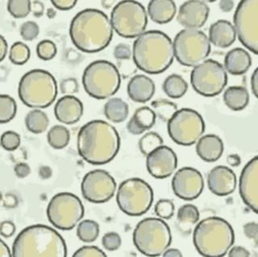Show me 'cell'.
I'll return each instance as SVG.
<instances>
[{"label": "cell", "mask_w": 258, "mask_h": 257, "mask_svg": "<svg viewBox=\"0 0 258 257\" xmlns=\"http://www.w3.org/2000/svg\"><path fill=\"white\" fill-rule=\"evenodd\" d=\"M220 10L224 12H232L234 8V2L232 0H221L219 3Z\"/></svg>", "instance_id": "58"}, {"label": "cell", "mask_w": 258, "mask_h": 257, "mask_svg": "<svg viewBox=\"0 0 258 257\" xmlns=\"http://www.w3.org/2000/svg\"><path fill=\"white\" fill-rule=\"evenodd\" d=\"M83 104L81 100L74 95H64L61 97L54 107L56 119L60 123L72 125L78 123L83 116Z\"/></svg>", "instance_id": "22"}, {"label": "cell", "mask_w": 258, "mask_h": 257, "mask_svg": "<svg viewBox=\"0 0 258 257\" xmlns=\"http://www.w3.org/2000/svg\"><path fill=\"white\" fill-rule=\"evenodd\" d=\"M8 45L6 39L0 35V62L6 57L8 53Z\"/></svg>", "instance_id": "56"}, {"label": "cell", "mask_w": 258, "mask_h": 257, "mask_svg": "<svg viewBox=\"0 0 258 257\" xmlns=\"http://www.w3.org/2000/svg\"><path fill=\"white\" fill-rule=\"evenodd\" d=\"M156 119V114L151 108L149 107H139L136 110L131 119L128 121L127 131L134 136L143 134L155 125Z\"/></svg>", "instance_id": "28"}, {"label": "cell", "mask_w": 258, "mask_h": 257, "mask_svg": "<svg viewBox=\"0 0 258 257\" xmlns=\"http://www.w3.org/2000/svg\"><path fill=\"white\" fill-rule=\"evenodd\" d=\"M56 44L52 42V40H44L38 43L36 46V53L39 58L43 60H52L56 56Z\"/></svg>", "instance_id": "41"}, {"label": "cell", "mask_w": 258, "mask_h": 257, "mask_svg": "<svg viewBox=\"0 0 258 257\" xmlns=\"http://www.w3.org/2000/svg\"><path fill=\"white\" fill-rule=\"evenodd\" d=\"M237 179L232 169L224 165L214 167L208 174V189L220 197L228 196L236 190Z\"/></svg>", "instance_id": "21"}, {"label": "cell", "mask_w": 258, "mask_h": 257, "mask_svg": "<svg viewBox=\"0 0 258 257\" xmlns=\"http://www.w3.org/2000/svg\"><path fill=\"white\" fill-rule=\"evenodd\" d=\"M242 200L254 213L258 209V158L254 157L242 169L239 181Z\"/></svg>", "instance_id": "19"}, {"label": "cell", "mask_w": 258, "mask_h": 257, "mask_svg": "<svg viewBox=\"0 0 258 257\" xmlns=\"http://www.w3.org/2000/svg\"><path fill=\"white\" fill-rule=\"evenodd\" d=\"M236 39V31L233 24L228 20H218L210 27L208 40L214 46L228 48L234 44Z\"/></svg>", "instance_id": "25"}, {"label": "cell", "mask_w": 258, "mask_h": 257, "mask_svg": "<svg viewBox=\"0 0 258 257\" xmlns=\"http://www.w3.org/2000/svg\"><path fill=\"white\" fill-rule=\"evenodd\" d=\"M128 114V105L122 99L111 98L105 104V116L112 123H122L127 119Z\"/></svg>", "instance_id": "30"}, {"label": "cell", "mask_w": 258, "mask_h": 257, "mask_svg": "<svg viewBox=\"0 0 258 257\" xmlns=\"http://www.w3.org/2000/svg\"><path fill=\"white\" fill-rule=\"evenodd\" d=\"M74 257H105L107 256L103 250L96 246H84L77 250Z\"/></svg>", "instance_id": "46"}, {"label": "cell", "mask_w": 258, "mask_h": 257, "mask_svg": "<svg viewBox=\"0 0 258 257\" xmlns=\"http://www.w3.org/2000/svg\"><path fill=\"white\" fill-rule=\"evenodd\" d=\"M48 142L54 149H63L69 145L71 140L70 131L61 125H55L47 135Z\"/></svg>", "instance_id": "34"}, {"label": "cell", "mask_w": 258, "mask_h": 257, "mask_svg": "<svg viewBox=\"0 0 258 257\" xmlns=\"http://www.w3.org/2000/svg\"><path fill=\"white\" fill-rule=\"evenodd\" d=\"M203 117L196 110H177L167 122V131L173 142L181 146L195 145L205 132Z\"/></svg>", "instance_id": "13"}, {"label": "cell", "mask_w": 258, "mask_h": 257, "mask_svg": "<svg viewBox=\"0 0 258 257\" xmlns=\"http://www.w3.org/2000/svg\"><path fill=\"white\" fill-rule=\"evenodd\" d=\"M4 204L6 207H15L17 204V199L13 195H7Z\"/></svg>", "instance_id": "61"}, {"label": "cell", "mask_w": 258, "mask_h": 257, "mask_svg": "<svg viewBox=\"0 0 258 257\" xmlns=\"http://www.w3.org/2000/svg\"><path fill=\"white\" fill-rule=\"evenodd\" d=\"M177 167V155L171 148L165 145L158 147L146 156V168L149 174L154 178L170 177Z\"/></svg>", "instance_id": "18"}, {"label": "cell", "mask_w": 258, "mask_h": 257, "mask_svg": "<svg viewBox=\"0 0 258 257\" xmlns=\"http://www.w3.org/2000/svg\"><path fill=\"white\" fill-rule=\"evenodd\" d=\"M172 189L177 198L192 201L200 197L204 189L203 175L192 167H182L172 179Z\"/></svg>", "instance_id": "17"}, {"label": "cell", "mask_w": 258, "mask_h": 257, "mask_svg": "<svg viewBox=\"0 0 258 257\" xmlns=\"http://www.w3.org/2000/svg\"><path fill=\"white\" fill-rule=\"evenodd\" d=\"M20 36L27 41H32L36 39L40 33L38 24L34 21H27L20 27Z\"/></svg>", "instance_id": "44"}, {"label": "cell", "mask_w": 258, "mask_h": 257, "mask_svg": "<svg viewBox=\"0 0 258 257\" xmlns=\"http://www.w3.org/2000/svg\"><path fill=\"white\" fill-rule=\"evenodd\" d=\"M12 256L10 248L7 245L5 242L0 239V257H11Z\"/></svg>", "instance_id": "59"}, {"label": "cell", "mask_w": 258, "mask_h": 257, "mask_svg": "<svg viewBox=\"0 0 258 257\" xmlns=\"http://www.w3.org/2000/svg\"><path fill=\"white\" fill-rule=\"evenodd\" d=\"M49 119L44 111L35 109L27 114L25 125L27 129L33 134H41L48 128Z\"/></svg>", "instance_id": "33"}, {"label": "cell", "mask_w": 258, "mask_h": 257, "mask_svg": "<svg viewBox=\"0 0 258 257\" xmlns=\"http://www.w3.org/2000/svg\"><path fill=\"white\" fill-rule=\"evenodd\" d=\"M120 84L119 70L108 60L93 61L83 72L85 91L95 99L103 100L112 97L119 91Z\"/></svg>", "instance_id": "7"}, {"label": "cell", "mask_w": 258, "mask_h": 257, "mask_svg": "<svg viewBox=\"0 0 258 257\" xmlns=\"http://www.w3.org/2000/svg\"><path fill=\"white\" fill-rule=\"evenodd\" d=\"M122 240L119 234L116 232H108L105 234L102 239V244L107 251H114L120 247Z\"/></svg>", "instance_id": "45"}, {"label": "cell", "mask_w": 258, "mask_h": 257, "mask_svg": "<svg viewBox=\"0 0 258 257\" xmlns=\"http://www.w3.org/2000/svg\"><path fill=\"white\" fill-rule=\"evenodd\" d=\"M57 93V83L54 76L40 69L28 71L19 83L20 99L30 108H47L54 103Z\"/></svg>", "instance_id": "6"}, {"label": "cell", "mask_w": 258, "mask_h": 257, "mask_svg": "<svg viewBox=\"0 0 258 257\" xmlns=\"http://www.w3.org/2000/svg\"><path fill=\"white\" fill-rule=\"evenodd\" d=\"M234 28L238 39L254 54L258 52V0H242L234 14Z\"/></svg>", "instance_id": "15"}, {"label": "cell", "mask_w": 258, "mask_h": 257, "mask_svg": "<svg viewBox=\"0 0 258 257\" xmlns=\"http://www.w3.org/2000/svg\"><path fill=\"white\" fill-rule=\"evenodd\" d=\"M176 12V4L172 0H152L148 4L147 15L156 24H168L174 18Z\"/></svg>", "instance_id": "27"}, {"label": "cell", "mask_w": 258, "mask_h": 257, "mask_svg": "<svg viewBox=\"0 0 258 257\" xmlns=\"http://www.w3.org/2000/svg\"><path fill=\"white\" fill-rule=\"evenodd\" d=\"M235 242L232 226L225 219L212 216L198 223L193 232V243L203 256L221 257L227 255Z\"/></svg>", "instance_id": "5"}, {"label": "cell", "mask_w": 258, "mask_h": 257, "mask_svg": "<svg viewBox=\"0 0 258 257\" xmlns=\"http://www.w3.org/2000/svg\"><path fill=\"white\" fill-rule=\"evenodd\" d=\"M190 83L199 95L217 96L227 86L228 74L219 61L208 59L194 67L190 73Z\"/></svg>", "instance_id": "14"}, {"label": "cell", "mask_w": 258, "mask_h": 257, "mask_svg": "<svg viewBox=\"0 0 258 257\" xmlns=\"http://www.w3.org/2000/svg\"><path fill=\"white\" fill-rule=\"evenodd\" d=\"M229 257H248L250 256V252L244 247L240 246H234L231 247L228 251Z\"/></svg>", "instance_id": "53"}, {"label": "cell", "mask_w": 258, "mask_h": 257, "mask_svg": "<svg viewBox=\"0 0 258 257\" xmlns=\"http://www.w3.org/2000/svg\"><path fill=\"white\" fill-rule=\"evenodd\" d=\"M173 52L181 66L195 67L207 60L211 50V43L207 35L199 29L180 31L173 42Z\"/></svg>", "instance_id": "10"}, {"label": "cell", "mask_w": 258, "mask_h": 257, "mask_svg": "<svg viewBox=\"0 0 258 257\" xmlns=\"http://www.w3.org/2000/svg\"><path fill=\"white\" fill-rule=\"evenodd\" d=\"M76 0H51V4L60 11H69L77 4Z\"/></svg>", "instance_id": "51"}, {"label": "cell", "mask_w": 258, "mask_h": 257, "mask_svg": "<svg viewBox=\"0 0 258 257\" xmlns=\"http://www.w3.org/2000/svg\"><path fill=\"white\" fill-rule=\"evenodd\" d=\"M116 182L108 172L103 169L90 171L81 184L82 195L90 203H105L111 200L116 191Z\"/></svg>", "instance_id": "16"}, {"label": "cell", "mask_w": 258, "mask_h": 257, "mask_svg": "<svg viewBox=\"0 0 258 257\" xmlns=\"http://www.w3.org/2000/svg\"><path fill=\"white\" fill-rule=\"evenodd\" d=\"M31 56L30 48L23 42L14 43L11 47L9 59L13 64L22 66L29 60Z\"/></svg>", "instance_id": "39"}, {"label": "cell", "mask_w": 258, "mask_h": 257, "mask_svg": "<svg viewBox=\"0 0 258 257\" xmlns=\"http://www.w3.org/2000/svg\"><path fill=\"white\" fill-rule=\"evenodd\" d=\"M20 143H21V139L20 135L13 131L5 132L0 138V145L2 146L3 149L9 152L18 149Z\"/></svg>", "instance_id": "43"}, {"label": "cell", "mask_w": 258, "mask_h": 257, "mask_svg": "<svg viewBox=\"0 0 258 257\" xmlns=\"http://www.w3.org/2000/svg\"><path fill=\"white\" fill-rule=\"evenodd\" d=\"M60 91L67 95H72L79 91V83L75 79H64L60 83Z\"/></svg>", "instance_id": "47"}, {"label": "cell", "mask_w": 258, "mask_h": 257, "mask_svg": "<svg viewBox=\"0 0 258 257\" xmlns=\"http://www.w3.org/2000/svg\"><path fill=\"white\" fill-rule=\"evenodd\" d=\"M44 4L39 1H34L31 3V12L33 13V16L36 17H40L44 13Z\"/></svg>", "instance_id": "54"}, {"label": "cell", "mask_w": 258, "mask_h": 257, "mask_svg": "<svg viewBox=\"0 0 258 257\" xmlns=\"http://www.w3.org/2000/svg\"><path fill=\"white\" fill-rule=\"evenodd\" d=\"M77 148L80 157L93 165H106L116 157L120 137L115 127L106 121H90L79 130Z\"/></svg>", "instance_id": "1"}, {"label": "cell", "mask_w": 258, "mask_h": 257, "mask_svg": "<svg viewBox=\"0 0 258 257\" xmlns=\"http://www.w3.org/2000/svg\"><path fill=\"white\" fill-rule=\"evenodd\" d=\"M113 30L123 38H137L147 28L148 15L141 3L124 0L118 3L111 13Z\"/></svg>", "instance_id": "9"}, {"label": "cell", "mask_w": 258, "mask_h": 257, "mask_svg": "<svg viewBox=\"0 0 258 257\" xmlns=\"http://www.w3.org/2000/svg\"><path fill=\"white\" fill-rule=\"evenodd\" d=\"M224 69L230 75H242L252 66V57L244 48H235L228 52L224 57Z\"/></svg>", "instance_id": "26"}, {"label": "cell", "mask_w": 258, "mask_h": 257, "mask_svg": "<svg viewBox=\"0 0 258 257\" xmlns=\"http://www.w3.org/2000/svg\"><path fill=\"white\" fill-rule=\"evenodd\" d=\"M153 111L156 114V116L160 119L167 123L174 113L177 111V106L175 103L167 99H157L153 101L151 103Z\"/></svg>", "instance_id": "36"}, {"label": "cell", "mask_w": 258, "mask_h": 257, "mask_svg": "<svg viewBox=\"0 0 258 257\" xmlns=\"http://www.w3.org/2000/svg\"><path fill=\"white\" fill-rule=\"evenodd\" d=\"M227 162L228 165L233 168L239 166L241 163V159H240V156L237 154H230L228 155L227 157Z\"/></svg>", "instance_id": "57"}, {"label": "cell", "mask_w": 258, "mask_h": 257, "mask_svg": "<svg viewBox=\"0 0 258 257\" xmlns=\"http://www.w3.org/2000/svg\"><path fill=\"white\" fill-rule=\"evenodd\" d=\"M99 235V223L94 220H83L77 227V236L84 243L95 241Z\"/></svg>", "instance_id": "35"}, {"label": "cell", "mask_w": 258, "mask_h": 257, "mask_svg": "<svg viewBox=\"0 0 258 257\" xmlns=\"http://www.w3.org/2000/svg\"><path fill=\"white\" fill-rule=\"evenodd\" d=\"M200 218V211L193 204L181 206L177 213V226L181 231L189 232L194 225L199 222Z\"/></svg>", "instance_id": "31"}, {"label": "cell", "mask_w": 258, "mask_h": 257, "mask_svg": "<svg viewBox=\"0 0 258 257\" xmlns=\"http://www.w3.org/2000/svg\"><path fill=\"white\" fill-rule=\"evenodd\" d=\"M251 89L254 96L258 98V69L256 68L251 76Z\"/></svg>", "instance_id": "55"}, {"label": "cell", "mask_w": 258, "mask_h": 257, "mask_svg": "<svg viewBox=\"0 0 258 257\" xmlns=\"http://www.w3.org/2000/svg\"><path fill=\"white\" fill-rule=\"evenodd\" d=\"M16 232V225L12 221H4L0 224V235L4 238H10Z\"/></svg>", "instance_id": "50"}, {"label": "cell", "mask_w": 258, "mask_h": 257, "mask_svg": "<svg viewBox=\"0 0 258 257\" xmlns=\"http://www.w3.org/2000/svg\"><path fill=\"white\" fill-rule=\"evenodd\" d=\"M133 243L137 249L147 256H160L170 246L171 231L160 218H145L133 231Z\"/></svg>", "instance_id": "8"}, {"label": "cell", "mask_w": 258, "mask_h": 257, "mask_svg": "<svg viewBox=\"0 0 258 257\" xmlns=\"http://www.w3.org/2000/svg\"><path fill=\"white\" fill-rule=\"evenodd\" d=\"M155 91V83L145 75H135L130 79L127 84V95L136 103H147L153 98Z\"/></svg>", "instance_id": "23"}, {"label": "cell", "mask_w": 258, "mask_h": 257, "mask_svg": "<svg viewBox=\"0 0 258 257\" xmlns=\"http://www.w3.org/2000/svg\"><path fill=\"white\" fill-rule=\"evenodd\" d=\"M209 14V6L204 1L190 0L180 6L177 20L185 29H199L205 25Z\"/></svg>", "instance_id": "20"}, {"label": "cell", "mask_w": 258, "mask_h": 257, "mask_svg": "<svg viewBox=\"0 0 258 257\" xmlns=\"http://www.w3.org/2000/svg\"><path fill=\"white\" fill-rule=\"evenodd\" d=\"M131 48L127 44H119L114 49V56L117 60H125L131 58Z\"/></svg>", "instance_id": "48"}, {"label": "cell", "mask_w": 258, "mask_h": 257, "mask_svg": "<svg viewBox=\"0 0 258 257\" xmlns=\"http://www.w3.org/2000/svg\"><path fill=\"white\" fill-rule=\"evenodd\" d=\"M162 255L165 257H181L182 256L181 251L177 248H169L164 251Z\"/></svg>", "instance_id": "60"}, {"label": "cell", "mask_w": 258, "mask_h": 257, "mask_svg": "<svg viewBox=\"0 0 258 257\" xmlns=\"http://www.w3.org/2000/svg\"><path fill=\"white\" fill-rule=\"evenodd\" d=\"M175 206L169 199H161L156 203L154 212L157 217L162 219H170L174 215Z\"/></svg>", "instance_id": "42"}, {"label": "cell", "mask_w": 258, "mask_h": 257, "mask_svg": "<svg viewBox=\"0 0 258 257\" xmlns=\"http://www.w3.org/2000/svg\"><path fill=\"white\" fill-rule=\"evenodd\" d=\"M70 36L79 50L87 53L101 52L112 40L111 20L102 11L84 9L71 20Z\"/></svg>", "instance_id": "2"}, {"label": "cell", "mask_w": 258, "mask_h": 257, "mask_svg": "<svg viewBox=\"0 0 258 257\" xmlns=\"http://www.w3.org/2000/svg\"><path fill=\"white\" fill-rule=\"evenodd\" d=\"M29 0H10L8 3V11L14 18H25L31 12Z\"/></svg>", "instance_id": "40"}, {"label": "cell", "mask_w": 258, "mask_h": 257, "mask_svg": "<svg viewBox=\"0 0 258 257\" xmlns=\"http://www.w3.org/2000/svg\"><path fill=\"white\" fill-rule=\"evenodd\" d=\"M15 173L19 178H24L30 174V166L26 163L20 162L16 164L14 167Z\"/></svg>", "instance_id": "52"}, {"label": "cell", "mask_w": 258, "mask_h": 257, "mask_svg": "<svg viewBox=\"0 0 258 257\" xmlns=\"http://www.w3.org/2000/svg\"><path fill=\"white\" fill-rule=\"evenodd\" d=\"M116 202L120 211L129 216H141L147 213L153 203V190L143 179L133 177L121 183Z\"/></svg>", "instance_id": "11"}, {"label": "cell", "mask_w": 258, "mask_h": 257, "mask_svg": "<svg viewBox=\"0 0 258 257\" xmlns=\"http://www.w3.org/2000/svg\"><path fill=\"white\" fill-rule=\"evenodd\" d=\"M17 112L15 99L8 95H0V123H7L14 119Z\"/></svg>", "instance_id": "37"}, {"label": "cell", "mask_w": 258, "mask_h": 257, "mask_svg": "<svg viewBox=\"0 0 258 257\" xmlns=\"http://www.w3.org/2000/svg\"><path fill=\"white\" fill-rule=\"evenodd\" d=\"M163 139L159 134L154 132L146 133L139 141V149L144 156H148L149 153L155 150L158 147L163 145Z\"/></svg>", "instance_id": "38"}, {"label": "cell", "mask_w": 258, "mask_h": 257, "mask_svg": "<svg viewBox=\"0 0 258 257\" xmlns=\"http://www.w3.org/2000/svg\"><path fill=\"white\" fill-rule=\"evenodd\" d=\"M223 100L230 110L240 111L249 103V93L244 87L232 86L224 91Z\"/></svg>", "instance_id": "29"}, {"label": "cell", "mask_w": 258, "mask_h": 257, "mask_svg": "<svg viewBox=\"0 0 258 257\" xmlns=\"http://www.w3.org/2000/svg\"><path fill=\"white\" fill-rule=\"evenodd\" d=\"M83 203L74 194L62 192L55 195L47 207V217L53 227L71 231L84 217Z\"/></svg>", "instance_id": "12"}, {"label": "cell", "mask_w": 258, "mask_h": 257, "mask_svg": "<svg viewBox=\"0 0 258 257\" xmlns=\"http://www.w3.org/2000/svg\"><path fill=\"white\" fill-rule=\"evenodd\" d=\"M12 252L13 257H66L67 247L56 230L36 224L20 232L13 243Z\"/></svg>", "instance_id": "4"}, {"label": "cell", "mask_w": 258, "mask_h": 257, "mask_svg": "<svg viewBox=\"0 0 258 257\" xmlns=\"http://www.w3.org/2000/svg\"><path fill=\"white\" fill-rule=\"evenodd\" d=\"M162 89L170 99H180L187 92L188 84L181 75L173 74L165 79Z\"/></svg>", "instance_id": "32"}, {"label": "cell", "mask_w": 258, "mask_h": 257, "mask_svg": "<svg viewBox=\"0 0 258 257\" xmlns=\"http://www.w3.org/2000/svg\"><path fill=\"white\" fill-rule=\"evenodd\" d=\"M244 233L246 237L248 238L249 239L254 240L255 243L257 244L258 239V224L255 222H251V223H246L244 224Z\"/></svg>", "instance_id": "49"}, {"label": "cell", "mask_w": 258, "mask_h": 257, "mask_svg": "<svg viewBox=\"0 0 258 257\" xmlns=\"http://www.w3.org/2000/svg\"><path fill=\"white\" fill-rule=\"evenodd\" d=\"M132 55L139 70L149 75H160L173 64V41L161 31H146L133 43Z\"/></svg>", "instance_id": "3"}, {"label": "cell", "mask_w": 258, "mask_h": 257, "mask_svg": "<svg viewBox=\"0 0 258 257\" xmlns=\"http://www.w3.org/2000/svg\"><path fill=\"white\" fill-rule=\"evenodd\" d=\"M196 143V153L205 162H216L224 153V142L216 135L202 136Z\"/></svg>", "instance_id": "24"}]
</instances>
